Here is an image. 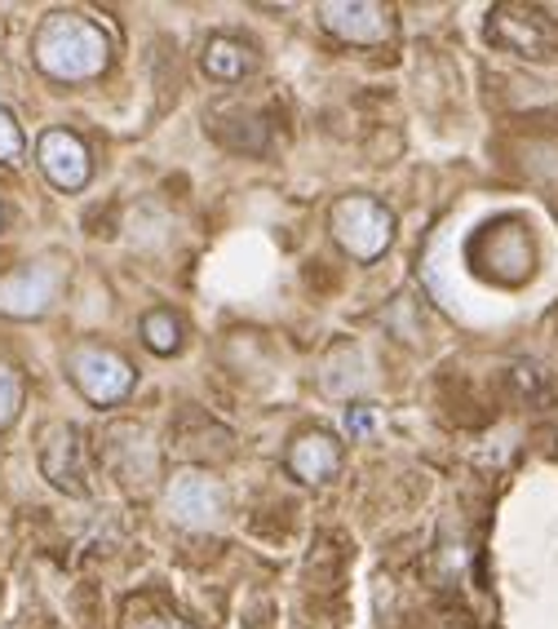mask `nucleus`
<instances>
[{"label": "nucleus", "mask_w": 558, "mask_h": 629, "mask_svg": "<svg viewBox=\"0 0 558 629\" xmlns=\"http://www.w3.org/2000/svg\"><path fill=\"white\" fill-rule=\"evenodd\" d=\"M107 58H111V40L85 14H49L36 32V62L53 81H66V85L94 81L102 76Z\"/></svg>", "instance_id": "1"}, {"label": "nucleus", "mask_w": 558, "mask_h": 629, "mask_svg": "<svg viewBox=\"0 0 558 629\" xmlns=\"http://www.w3.org/2000/svg\"><path fill=\"white\" fill-rule=\"evenodd\" d=\"M332 235L355 262H377L395 240V218L373 195H345L332 204Z\"/></svg>", "instance_id": "2"}, {"label": "nucleus", "mask_w": 558, "mask_h": 629, "mask_svg": "<svg viewBox=\"0 0 558 629\" xmlns=\"http://www.w3.org/2000/svg\"><path fill=\"white\" fill-rule=\"evenodd\" d=\"M66 373H72L76 390H81L89 403H98V408H111V403L129 399V390H133V382H137L133 368H129V360L116 355L111 346H98V341L72 346V355H66Z\"/></svg>", "instance_id": "3"}, {"label": "nucleus", "mask_w": 558, "mask_h": 629, "mask_svg": "<svg viewBox=\"0 0 558 629\" xmlns=\"http://www.w3.org/2000/svg\"><path fill=\"white\" fill-rule=\"evenodd\" d=\"M36 160L45 169V178L58 186V191H81L89 182V152L76 133L66 129H45L40 143H36Z\"/></svg>", "instance_id": "4"}, {"label": "nucleus", "mask_w": 558, "mask_h": 629, "mask_svg": "<svg viewBox=\"0 0 558 629\" xmlns=\"http://www.w3.org/2000/svg\"><path fill=\"white\" fill-rule=\"evenodd\" d=\"M62 289V266L58 262H36V266H23L19 275H10L0 285V311L10 315H40Z\"/></svg>", "instance_id": "5"}, {"label": "nucleus", "mask_w": 558, "mask_h": 629, "mask_svg": "<svg viewBox=\"0 0 558 629\" xmlns=\"http://www.w3.org/2000/svg\"><path fill=\"white\" fill-rule=\"evenodd\" d=\"M319 19L332 36L351 45H381L390 36V19L373 0H332V5H319Z\"/></svg>", "instance_id": "6"}, {"label": "nucleus", "mask_w": 558, "mask_h": 629, "mask_svg": "<svg viewBox=\"0 0 558 629\" xmlns=\"http://www.w3.org/2000/svg\"><path fill=\"white\" fill-rule=\"evenodd\" d=\"M169 510L186 528H208V523H218V515H222V487L208 474H199V470H186L169 487Z\"/></svg>", "instance_id": "7"}, {"label": "nucleus", "mask_w": 558, "mask_h": 629, "mask_svg": "<svg viewBox=\"0 0 558 629\" xmlns=\"http://www.w3.org/2000/svg\"><path fill=\"white\" fill-rule=\"evenodd\" d=\"M483 244H487V270H493L501 285H523L532 275V240L523 227L506 222L501 231H487Z\"/></svg>", "instance_id": "8"}, {"label": "nucleus", "mask_w": 558, "mask_h": 629, "mask_svg": "<svg viewBox=\"0 0 558 629\" xmlns=\"http://www.w3.org/2000/svg\"><path fill=\"white\" fill-rule=\"evenodd\" d=\"M289 470L306 483H328L341 470V444L328 431H306L293 448H289Z\"/></svg>", "instance_id": "9"}, {"label": "nucleus", "mask_w": 558, "mask_h": 629, "mask_svg": "<svg viewBox=\"0 0 558 629\" xmlns=\"http://www.w3.org/2000/svg\"><path fill=\"white\" fill-rule=\"evenodd\" d=\"M40 465L45 474L58 483V487H72V493H81V444H76V431L72 426H53L45 435V448H40Z\"/></svg>", "instance_id": "10"}, {"label": "nucleus", "mask_w": 558, "mask_h": 629, "mask_svg": "<svg viewBox=\"0 0 558 629\" xmlns=\"http://www.w3.org/2000/svg\"><path fill=\"white\" fill-rule=\"evenodd\" d=\"M204 72L214 76V81H244L253 72V53L240 40L218 36V40L204 45Z\"/></svg>", "instance_id": "11"}, {"label": "nucleus", "mask_w": 558, "mask_h": 629, "mask_svg": "<svg viewBox=\"0 0 558 629\" xmlns=\"http://www.w3.org/2000/svg\"><path fill=\"white\" fill-rule=\"evenodd\" d=\"M143 341L151 346L156 355H173L178 346H182V319L173 311H151L143 319Z\"/></svg>", "instance_id": "12"}, {"label": "nucleus", "mask_w": 558, "mask_h": 629, "mask_svg": "<svg viewBox=\"0 0 558 629\" xmlns=\"http://www.w3.org/2000/svg\"><path fill=\"white\" fill-rule=\"evenodd\" d=\"M19 408H23V382L14 368L0 364V426H10L19 416Z\"/></svg>", "instance_id": "13"}, {"label": "nucleus", "mask_w": 558, "mask_h": 629, "mask_svg": "<svg viewBox=\"0 0 558 629\" xmlns=\"http://www.w3.org/2000/svg\"><path fill=\"white\" fill-rule=\"evenodd\" d=\"M19 156H23V129L5 107H0V165H14Z\"/></svg>", "instance_id": "14"}, {"label": "nucleus", "mask_w": 558, "mask_h": 629, "mask_svg": "<svg viewBox=\"0 0 558 629\" xmlns=\"http://www.w3.org/2000/svg\"><path fill=\"white\" fill-rule=\"evenodd\" d=\"M133 629H186L178 616H165V612H156V616H143V620H133Z\"/></svg>", "instance_id": "15"}, {"label": "nucleus", "mask_w": 558, "mask_h": 629, "mask_svg": "<svg viewBox=\"0 0 558 629\" xmlns=\"http://www.w3.org/2000/svg\"><path fill=\"white\" fill-rule=\"evenodd\" d=\"M368 426H373L368 412H345V431H351V435H364Z\"/></svg>", "instance_id": "16"}]
</instances>
